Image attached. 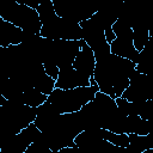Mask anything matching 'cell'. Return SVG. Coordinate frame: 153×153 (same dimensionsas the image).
<instances>
[{"mask_svg":"<svg viewBox=\"0 0 153 153\" xmlns=\"http://www.w3.org/2000/svg\"><path fill=\"white\" fill-rule=\"evenodd\" d=\"M84 130L106 129L115 134H126V120L116 104V100L110 96L98 91L93 100L87 103L78 111Z\"/></svg>","mask_w":153,"mask_h":153,"instance_id":"1","label":"cell"},{"mask_svg":"<svg viewBox=\"0 0 153 153\" xmlns=\"http://www.w3.org/2000/svg\"><path fill=\"white\" fill-rule=\"evenodd\" d=\"M135 72L136 63L110 54L105 59L96 62L93 78L100 92L117 99L128 88L130 78Z\"/></svg>","mask_w":153,"mask_h":153,"instance_id":"2","label":"cell"},{"mask_svg":"<svg viewBox=\"0 0 153 153\" xmlns=\"http://www.w3.org/2000/svg\"><path fill=\"white\" fill-rule=\"evenodd\" d=\"M37 12L42 23V30L39 32L42 37L50 41L82 39V29L80 24L59 17L55 12L53 0H42Z\"/></svg>","mask_w":153,"mask_h":153,"instance_id":"3","label":"cell"},{"mask_svg":"<svg viewBox=\"0 0 153 153\" xmlns=\"http://www.w3.org/2000/svg\"><path fill=\"white\" fill-rule=\"evenodd\" d=\"M81 131H84V127L80 116L78 112H73L59 114L41 133L47 146L53 152H56L66 147H74V140Z\"/></svg>","mask_w":153,"mask_h":153,"instance_id":"4","label":"cell"},{"mask_svg":"<svg viewBox=\"0 0 153 153\" xmlns=\"http://www.w3.org/2000/svg\"><path fill=\"white\" fill-rule=\"evenodd\" d=\"M36 117L37 108L6 100L0 94V145L32 124Z\"/></svg>","mask_w":153,"mask_h":153,"instance_id":"5","label":"cell"},{"mask_svg":"<svg viewBox=\"0 0 153 153\" xmlns=\"http://www.w3.org/2000/svg\"><path fill=\"white\" fill-rule=\"evenodd\" d=\"M98 91L99 87L97 84L72 90L55 88L48 96V102L59 114H73L80 111L87 103L93 100Z\"/></svg>","mask_w":153,"mask_h":153,"instance_id":"6","label":"cell"},{"mask_svg":"<svg viewBox=\"0 0 153 153\" xmlns=\"http://www.w3.org/2000/svg\"><path fill=\"white\" fill-rule=\"evenodd\" d=\"M84 39L80 41H50L47 38V43L41 54V62L54 63L59 69L73 67V62L82 47Z\"/></svg>","mask_w":153,"mask_h":153,"instance_id":"7","label":"cell"},{"mask_svg":"<svg viewBox=\"0 0 153 153\" xmlns=\"http://www.w3.org/2000/svg\"><path fill=\"white\" fill-rule=\"evenodd\" d=\"M0 18L16 25L24 32L39 35L42 23L37 10L18 1H11L0 11Z\"/></svg>","mask_w":153,"mask_h":153,"instance_id":"8","label":"cell"},{"mask_svg":"<svg viewBox=\"0 0 153 153\" xmlns=\"http://www.w3.org/2000/svg\"><path fill=\"white\" fill-rule=\"evenodd\" d=\"M112 31L116 38L110 43L111 54L127 59L134 63H137L140 53L134 47L133 29L128 24L117 20L112 25Z\"/></svg>","mask_w":153,"mask_h":153,"instance_id":"9","label":"cell"},{"mask_svg":"<svg viewBox=\"0 0 153 153\" xmlns=\"http://www.w3.org/2000/svg\"><path fill=\"white\" fill-rule=\"evenodd\" d=\"M80 26L82 29V39L94 53L96 62L111 54L110 43L106 41L104 29L92 17L88 20L80 23Z\"/></svg>","mask_w":153,"mask_h":153,"instance_id":"10","label":"cell"},{"mask_svg":"<svg viewBox=\"0 0 153 153\" xmlns=\"http://www.w3.org/2000/svg\"><path fill=\"white\" fill-rule=\"evenodd\" d=\"M74 142L84 153H127L126 148L115 146L108 140L100 137L96 133V129L81 131L75 137Z\"/></svg>","mask_w":153,"mask_h":153,"instance_id":"11","label":"cell"},{"mask_svg":"<svg viewBox=\"0 0 153 153\" xmlns=\"http://www.w3.org/2000/svg\"><path fill=\"white\" fill-rule=\"evenodd\" d=\"M122 97L129 102L139 103L153 100V75L135 72Z\"/></svg>","mask_w":153,"mask_h":153,"instance_id":"12","label":"cell"},{"mask_svg":"<svg viewBox=\"0 0 153 153\" xmlns=\"http://www.w3.org/2000/svg\"><path fill=\"white\" fill-rule=\"evenodd\" d=\"M53 5L59 17L79 24L88 20L97 12V10L78 0H53Z\"/></svg>","mask_w":153,"mask_h":153,"instance_id":"13","label":"cell"},{"mask_svg":"<svg viewBox=\"0 0 153 153\" xmlns=\"http://www.w3.org/2000/svg\"><path fill=\"white\" fill-rule=\"evenodd\" d=\"M41 130L32 123L19 134L12 136L0 145L1 153H25L27 147L41 137Z\"/></svg>","mask_w":153,"mask_h":153,"instance_id":"14","label":"cell"},{"mask_svg":"<svg viewBox=\"0 0 153 153\" xmlns=\"http://www.w3.org/2000/svg\"><path fill=\"white\" fill-rule=\"evenodd\" d=\"M90 79L91 78H87L86 75L74 69L73 67L60 69V74L56 80L55 88L72 90L76 87H87V86H91Z\"/></svg>","mask_w":153,"mask_h":153,"instance_id":"15","label":"cell"},{"mask_svg":"<svg viewBox=\"0 0 153 153\" xmlns=\"http://www.w3.org/2000/svg\"><path fill=\"white\" fill-rule=\"evenodd\" d=\"M94 67H96L94 53L84 41L82 47L73 62V68L80 72L81 74L86 75L87 78H92L94 73Z\"/></svg>","mask_w":153,"mask_h":153,"instance_id":"16","label":"cell"},{"mask_svg":"<svg viewBox=\"0 0 153 153\" xmlns=\"http://www.w3.org/2000/svg\"><path fill=\"white\" fill-rule=\"evenodd\" d=\"M24 31L16 25L0 18V47L8 48L10 45H18L23 43Z\"/></svg>","mask_w":153,"mask_h":153,"instance_id":"17","label":"cell"},{"mask_svg":"<svg viewBox=\"0 0 153 153\" xmlns=\"http://www.w3.org/2000/svg\"><path fill=\"white\" fill-rule=\"evenodd\" d=\"M129 135V145L126 148L127 153H143L147 149L153 148V134L149 133L147 135Z\"/></svg>","mask_w":153,"mask_h":153,"instance_id":"18","label":"cell"},{"mask_svg":"<svg viewBox=\"0 0 153 153\" xmlns=\"http://www.w3.org/2000/svg\"><path fill=\"white\" fill-rule=\"evenodd\" d=\"M136 72L153 75V37L149 38V41L147 42V44L139 55V62L136 63Z\"/></svg>","mask_w":153,"mask_h":153,"instance_id":"19","label":"cell"},{"mask_svg":"<svg viewBox=\"0 0 153 153\" xmlns=\"http://www.w3.org/2000/svg\"><path fill=\"white\" fill-rule=\"evenodd\" d=\"M23 93L24 91L20 88V86L8 78H6L0 86V94L10 102L23 104Z\"/></svg>","mask_w":153,"mask_h":153,"instance_id":"20","label":"cell"},{"mask_svg":"<svg viewBox=\"0 0 153 153\" xmlns=\"http://www.w3.org/2000/svg\"><path fill=\"white\" fill-rule=\"evenodd\" d=\"M126 134H136V135H147L149 134V122L142 117L134 115L127 116L126 120Z\"/></svg>","mask_w":153,"mask_h":153,"instance_id":"21","label":"cell"},{"mask_svg":"<svg viewBox=\"0 0 153 153\" xmlns=\"http://www.w3.org/2000/svg\"><path fill=\"white\" fill-rule=\"evenodd\" d=\"M48 100V96L36 88H30L23 93V104L31 108H38Z\"/></svg>","mask_w":153,"mask_h":153,"instance_id":"22","label":"cell"},{"mask_svg":"<svg viewBox=\"0 0 153 153\" xmlns=\"http://www.w3.org/2000/svg\"><path fill=\"white\" fill-rule=\"evenodd\" d=\"M115 100H116V104L118 106V110L123 115H126V116H134V115L140 116L141 115L143 102L142 103H139V102H129V100L124 99L123 97H120V98H117Z\"/></svg>","mask_w":153,"mask_h":153,"instance_id":"23","label":"cell"},{"mask_svg":"<svg viewBox=\"0 0 153 153\" xmlns=\"http://www.w3.org/2000/svg\"><path fill=\"white\" fill-rule=\"evenodd\" d=\"M96 133L103 137L104 140H108L109 142L114 143L115 146H118V147H123V148H127V146L129 145V135L128 134H115L110 130H106V129H96Z\"/></svg>","mask_w":153,"mask_h":153,"instance_id":"24","label":"cell"},{"mask_svg":"<svg viewBox=\"0 0 153 153\" xmlns=\"http://www.w3.org/2000/svg\"><path fill=\"white\" fill-rule=\"evenodd\" d=\"M133 37H134V47L135 49L141 53L147 42L149 41V29L148 27H134L133 29Z\"/></svg>","mask_w":153,"mask_h":153,"instance_id":"25","label":"cell"},{"mask_svg":"<svg viewBox=\"0 0 153 153\" xmlns=\"http://www.w3.org/2000/svg\"><path fill=\"white\" fill-rule=\"evenodd\" d=\"M25 153H53V151L44 142L43 135H41V137L37 141H35L33 143H31L27 147V149L25 151Z\"/></svg>","mask_w":153,"mask_h":153,"instance_id":"26","label":"cell"},{"mask_svg":"<svg viewBox=\"0 0 153 153\" xmlns=\"http://www.w3.org/2000/svg\"><path fill=\"white\" fill-rule=\"evenodd\" d=\"M43 67H44L45 73H47L50 78H53L54 80H57L59 74H60V69H59L57 66H55L54 63H44Z\"/></svg>","mask_w":153,"mask_h":153,"instance_id":"27","label":"cell"},{"mask_svg":"<svg viewBox=\"0 0 153 153\" xmlns=\"http://www.w3.org/2000/svg\"><path fill=\"white\" fill-rule=\"evenodd\" d=\"M53 153H84V152L80 148H78L76 146H74V147H66V148H62V149L53 152Z\"/></svg>","mask_w":153,"mask_h":153,"instance_id":"28","label":"cell"},{"mask_svg":"<svg viewBox=\"0 0 153 153\" xmlns=\"http://www.w3.org/2000/svg\"><path fill=\"white\" fill-rule=\"evenodd\" d=\"M149 36L153 37V19L151 22V25H149Z\"/></svg>","mask_w":153,"mask_h":153,"instance_id":"29","label":"cell"},{"mask_svg":"<svg viewBox=\"0 0 153 153\" xmlns=\"http://www.w3.org/2000/svg\"><path fill=\"white\" fill-rule=\"evenodd\" d=\"M143 153H153V148H151V149H147V151H145Z\"/></svg>","mask_w":153,"mask_h":153,"instance_id":"30","label":"cell"}]
</instances>
